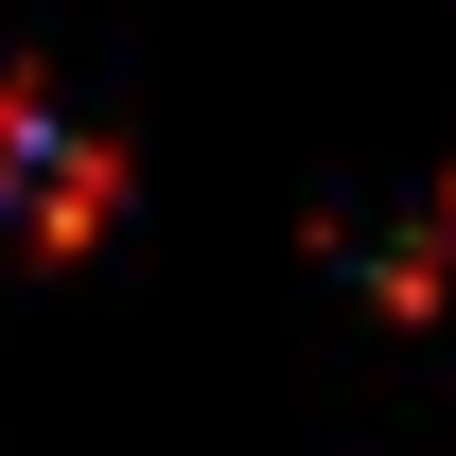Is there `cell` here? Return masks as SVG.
Segmentation results:
<instances>
[{
  "label": "cell",
  "mask_w": 456,
  "mask_h": 456,
  "mask_svg": "<svg viewBox=\"0 0 456 456\" xmlns=\"http://www.w3.org/2000/svg\"><path fill=\"white\" fill-rule=\"evenodd\" d=\"M106 193H123L106 141H70L53 106H18V88H0V211L36 228V246H88V228H106Z\"/></svg>",
  "instance_id": "cell-1"
}]
</instances>
